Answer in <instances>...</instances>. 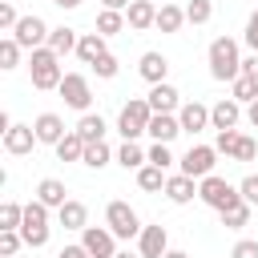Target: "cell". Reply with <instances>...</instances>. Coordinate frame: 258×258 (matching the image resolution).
<instances>
[{"label": "cell", "mask_w": 258, "mask_h": 258, "mask_svg": "<svg viewBox=\"0 0 258 258\" xmlns=\"http://www.w3.org/2000/svg\"><path fill=\"white\" fill-rule=\"evenodd\" d=\"M28 73H32V89H40V93L60 89V81H64V73H60V52H52L48 44L32 48V56H28Z\"/></svg>", "instance_id": "cell-1"}, {"label": "cell", "mask_w": 258, "mask_h": 258, "mask_svg": "<svg viewBox=\"0 0 258 258\" xmlns=\"http://www.w3.org/2000/svg\"><path fill=\"white\" fill-rule=\"evenodd\" d=\"M210 77H214V81H234V77H242L238 40H230V36L210 40Z\"/></svg>", "instance_id": "cell-2"}, {"label": "cell", "mask_w": 258, "mask_h": 258, "mask_svg": "<svg viewBox=\"0 0 258 258\" xmlns=\"http://www.w3.org/2000/svg\"><path fill=\"white\" fill-rule=\"evenodd\" d=\"M149 121H153V105H149L145 97H133V101H125V105H121L117 133H121L125 141H137V137L149 129Z\"/></svg>", "instance_id": "cell-3"}, {"label": "cell", "mask_w": 258, "mask_h": 258, "mask_svg": "<svg viewBox=\"0 0 258 258\" xmlns=\"http://www.w3.org/2000/svg\"><path fill=\"white\" fill-rule=\"evenodd\" d=\"M20 234H24V246H28V250H40V246H48V206H44L40 198H32V202L24 206Z\"/></svg>", "instance_id": "cell-4"}, {"label": "cell", "mask_w": 258, "mask_h": 258, "mask_svg": "<svg viewBox=\"0 0 258 258\" xmlns=\"http://www.w3.org/2000/svg\"><path fill=\"white\" fill-rule=\"evenodd\" d=\"M198 198L210 206V210H226L230 202H238L242 194H238V185H230L226 177H218V173H206L202 181H198Z\"/></svg>", "instance_id": "cell-5"}, {"label": "cell", "mask_w": 258, "mask_h": 258, "mask_svg": "<svg viewBox=\"0 0 258 258\" xmlns=\"http://www.w3.org/2000/svg\"><path fill=\"white\" fill-rule=\"evenodd\" d=\"M105 226L117 234V238H137L141 234V218H137V210L129 206V202H109L105 206Z\"/></svg>", "instance_id": "cell-6"}, {"label": "cell", "mask_w": 258, "mask_h": 258, "mask_svg": "<svg viewBox=\"0 0 258 258\" xmlns=\"http://www.w3.org/2000/svg\"><path fill=\"white\" fill-rule=\"evenodd\" d=\"M56 93L64 97V105H69V109H77V113H89L93 89H89V77H85V73H64V81H60V89H56Z\"/></svg>", "instance_id": "cell-7"}, {"label": "cell", "mask_w": 258, "mask_h": 258, "mask_svg": "<svg viewBox=\"0 0 258 258\" xmlns=\"http://www.w3.org/2000/svg\"><path fill=\"white\" fill-rule=\"evenodd\" d=\"M48 32H52V28H48L40 16H20V24L12 28L16 44H20V48H28V52H32V48H40V44H48Z\"/></svg>", "instance_id": "cell-8"}, {"label": "cell", "mask_w": 258, "mask_h": 258, "mask_svg": "<svg viewBox=\"0 0 258 258\" xmlns=\"http://www.w3.org/2000/svg\"><path fill=\"white\" fill-rule=\"evenodd\" d=\"M81 242H85V250L93 258H113L117 254V234L109 226H85L81 230Z\"/></svg>", "instance_id": "cell-9"}, {"label": "cell", "mask_w": 258, "mask_h": 258, "mask_svg": "<svg viewBox=\"0 0 258 258\" xmlns=\"http://www.w3.org/2000/svg\"><path fill=\"white\" fill-rule=\"evenodd\" d=\"M214 157H218L214 145H189L185 157H181V173H189V177L202 181L206 173H214Z\"/></svg>", "instance_id": "cell-10"}, {"label": "cell", "mask_w": 258, "mask_h": 258, "mask_svg": "<svg viewBox=\"0 0 258 258\" xmlns=\"http://www.w3.org/2000/svg\"><path fill=\"white\" fill-rule=\"evenodd\" d=\"M137 250H141V258H165V250H169V234H165V226H161V222L141 226V234H137Z\"/></svg>", "instance_id": "cell-11"}, {"label": "cell", "mask_w": 258, "mask_h": 258, "mask_svg": "<svg viewBox=\"0 0 258 258\" xmlns=\"http://www.w3.org/2000/svg\"><path fill=\"white\" fill-rule=\"evenodd\" d=\"M32 145H36V129L12 121V129L4 133V149H8L12 157H24V153H32Z\"/></svg>", "instance_id": "cell-12"}, {"label": "cell", "mask_w": 258, "mask_h": 258, "mask_svg": "<svg viewBox=\"0 0 258 258\" xmlns=\"http://www.w3.org/2000/svg\"><path fill=\"white\" fill-rule=\"evenodd\" d=\"M165 198H169L173 206L194 202V198H198V177H189V173H173V177H165Z\"/></svg>", "instance_id": "cell-13"}, {"label": "cell", "mask_w": 258, "mask_h": 258, "mask_svg": "<svg viewBox=\"0 0 258 258\" xmlns=\"http://www.w3.org/2000/svg\"><path fill=\"white\" fill-rule=\"evenodd\" d=\"M238 117H242V101L222 97V101L210 109V129H234V125H238Z\"/></svg>", "instance_id": "cell-14"}, {"label": "cell", "mask_w": 258, "mask_h": 258, "mask_svg": "<svg viewBox=\"0 0 258 258\" xmlns=\"http://www.w3.org/2000/svg\"><path fill=\"white\" fill-rule=\"evenodd\" d=\"M177 121H181V133H202V129L210 125V109H206L202 101H185V105L177 109Z\"/></svg>", "instance_id": "cell-15"}, {"label": "cell", "mask_w": 258, "mask_h": 258, "mask_svg": "<svg viewBox=\"0 0 258 258\" xmlns=\"http://www.w3.org/2000/svg\"><path fill=\"white\" fill-rule=\"evenodd\" d=\"M32 129H36V141H40V145H56V141L69 133L64 121H60L56 113H40V117L32 121Z\"/></svg>", "instance_id": "cell-16"}, {"label": "cell", "mask_w": 258, "mask_h": 258, "mask_svg": "<svg viewBox=\"0 0 258 258\" xmlns=\"http://www.w3.org/2000/svg\"><path fill=\"white\" fill-rule=\"evenodd\" d=\"M125 20H129V28H137V32L157 28V8H153V0H133V4L125 8Z\"/></svg>", "instance_id": "cell-17"}, {"label": "cell", "mask_w": 258, "mask_h": 258, "mask_svg": "<svg viewBox=\"0 0 258 258\" xmlns=\"http://www.w3.org/2000/svg\"><path fill=\"white\" fill-rule=\"evenodd\" d=\"M153 141H173L177 133H181V121H177V113H153V121H149V129H145Z\"/></svg>", "instance_id": "cell-18"}, {"label": "cell", "mask_w": 258, "mask_h": 258, "mask_svg": "<svg viewBox=\"0 0 258 258\" xmlns=\"http://www.w3.org/2000/svg\"><path fill=\"white\" fill-rule=\"evenodd\" d=\"M105 40H109V36H101V32H81V40H77V56H81L85 64H97V60L109 52Z\"/></svg>", "instance_id": "cell-19"}, {"label": "cell", "mask_w": 258, "mask_h": 258, "mask_svg": "<svg viewBox=\"0 0 258 258\" xmlns=\"http://www.w3.org/2000/svg\"><path fill=\"white\" fill-rule=\"evenodd\" d=\"M137 73H141L149 85H161V81H165V73H169V60H165L161 52H141V64H137Z\"/></svg>", "instance_id": "cell-20"}, {"label": "cell", "mask_w": 258, "mask_h": 258, "mask_svg": "<svg viewBox=\"0 0 258 258\" xmlns=\"http://www.w3.org/2000/svg\"><path fill=\"white\" fill-rule=\"evenodd\" d=\"M145 101L153 105V113H173V109H181V105H177V89H173L169 81H161V85H153Z\"/></svg>", "instance_id": "cell-21"}, {"label": "cell", "mask_w": 258, "mask_h": 258, "mask_svg": "<svg viewBox=\"0 0 258 258\" xmlns=\"http://www.w3.org/2000/svg\"><path fill=\"white\" fill-rule=\"evenodd\" d=\"M56 218H60V226H64V230H85V226H89V206L69 198V202L56 210Z\"/></svg>", "instance_id": "cell-22"}, {"label": "cell", "mask_w": 258, "mask_h": 258, "mask_svg": "<svg viewBox=\"0 0 258 258\" xmlns=\"http://www.w3.org/2000/svg\"><path fill=\"white\" fill-rule=\"evenodd\" d=\"M36 198H40L48 210H60V206L69 202V189H64V181H56V177H44V181L36 185Z\"/></svg>", "instance_id": "cell-23"}, {"label": "cell", "mask_w": 258, "mask_h": 258, "mask_svg": "<svg viewBox=\"0 0 258 258\" xmlns=\"http://www.w3.org/2000/svg\"><path fill=\"white\" fill-rule=\"evenodd\" d=\"M85 145H89V141H85V137L73 129V133H64V137H60L52 149H56V157H60V161H81V157H85Z\"/></svg>", "instance_id": "cell-24"}, {"label": "cell", "mask_w": 258, "mask_h": 258, "mask_svg": "<svg viewBox=\"0 0 258 258\" xmlns=\"http://www.w3.org/2000/svg\"><path fill=\"white\" fill-rule=\"evenodd\" d=\"M218 214H222V226H226V230H242V226L250 222V202L238 198V202H230V206L218 210Z\"/></svg>", "instance_id": "cell-25"}, {"label": "cell", "mask_w": 258, "mask_h": 258, "mask_svg": "<svg viewBox=\"0 0 258 258\" xmlns=\"http://www.w3.org/2000/svg\"><path fill=\"white\" fill-rule=\"evenodd\" d=\"M125 24H129V20H125V12H117V8H101V12H97V32H101V36H117Z\"/></svg>", "instance_id": "cell-26"}, {"label": "cell", "mask_w": 258, "mask_h": 258, "mask_svg": "<svg viewBox=\"0 0 258 258\" xmlns=\"http://www.w3.org/2000/svg\"><path fill=\"white\" fill-rule=\"evenodd\" d=\"M77 40H81V36H77V28H64V24L48 32V48H52V52H60V56H64V52H77Z\"/></svg>", "instance_id": "cell-27"}, {"label": "cell", "mask_w": 258, "mask_h": 258, "mask_svg": "<svg viewBox=\"0 0 258 258\" xmlns=\"http://www.w3.org/2000/svg\"><path fill=\"white\" fill-rule=\"evenodd\" d=\"M105 129H109V125H105V117H101V113H81V121H77V133H81L85 141H101V137H105Z\"/></svg>", "instance_id": "cell-28"}, {"label": "cell", "mask_w": 258, "mask_h": 258, "mask_svg": "<svg viewBox=\"0 0 258 258\" xmlns=\"http://www.w3.org/2000/svg\"><path fill=\"white\" fill-rule=\"evenodd\" d=\"M109 157H113V149H109V145H105V137H101V141H89V145H85L81 165H89V169H105V165H109Z\"/></svg>", "instance_id": "cell-29"}, {"label": "cell", "mask_w": 258, "mask_h": 258, "mask_svg": "<svg viewBox=\"0 0 258 258\" xmlns=\"http://www.w3.org/2000/svg\"><path fill=\"white\" fill-rule=\"evenodd\" d=\"M185 24V8H177V4H161L157 8V28L161 32H177Z\"/></svg>", "instance_id": "cell-30"}, {"label": "cell", "mask_w": 258, "mask_h": 258, "mask_svg": "<svg viewBox=\"0 0 258 258\" xmlns=\"http://www.w3.org/2000/svg\"><path fill=\"white\" fill-rule=\"evenodd\" d=\"M145 161H149V153H145L137 141H125V145L117 149V165H125V169H141Z\"/></svg>", "instance_id": "cell-31"}, {"label": "cell", "mask_w": 258, "mask_h": 258, "mask_svg": "<svg viewBox=\"0 0 258 258\" xmlns=\"http://www.w3.org/2000/svg\"><path fill=\"white\" fill-rule=\"evenodd\" d=\"M137 185H141V189H149V194H153V189H165V169H161V165H153V161H145V165L137 169Z\"/></svg>", "instance_id": "cell-32"}, {"label": "cell", "mask_w": 258, "mask_h": 258, "mask_svg": "<svg viewBox=\"0 0 258 258\" xmlns=\"http://www.w3.org/2000/svg\"><path fill=\"white\" fill-rule=\"evenodd\" d=\"M230 97H234V101H242V105L258 101V81H254V77H246V73H242V77H234V81H230Z\"/></svg>", "instance_id": "cell-33"}, {"label": "cell", "mask_w": 258, "mask_h": 258, "mask_svg": "<svg viewBox=\"0 0 258 258\" xmlns=\"http://www.w3.org/2000/svg\"><path fill=\"white\" fill-rule=\"evenodd\" d=\"M24 222V206L20 202H4L0 206V230H20Z\"/></svg>", "instance_id": "cell-34"}, {"label": "cell", "mask_w": 258, "mask_h": 258, "mask_svg": "<svg viewBox=\"0 0 258 258\" xmlns=\"http://www.w3.org/2000/svg\"><path fill=\"white\" fill-rule=\"evenodd\" d=\"M210 16H214L210 0H189L185 4V24H210Z\"/></svg>", "instance_id": "cell-35"}, {"label": "cell", "mask_w": 258, "mask_h": 258, "mask_svg": "<svg viewBox=\"0 0 258 258\" xmlns=\"http://www.w3.org/2000/svg\"><path fill=\"white\" fill-rule=\"evenodd\" d=\"M20 64V44H16V36H4L0 40V69H16Z\"/></svg>", "instance_id": "cell-36"}, {"label": "cell", "mask_w": 258, "mask_h": 258, "mask_svg": "<svg viewBox=\"0 0 258 258\" xmlns=\"http://www.w3.org/2000/svg\"><path fill=\"white\" fill-rule=\"evenodd\" d=\"M20 246H24V234L20 230H0V258H12Z\"/></svg>", "instance_id": "cell-37"}, {"label": "cell", "mask_w": 258, "mask_h": 258, "mask_svg": "<svg viewBox=\"0 0 258 258\" xmlns=\"http://www.w3.org/2000/svg\"><path fill=\"white\" fill-rule=\"evenodd\" d=\"M230 157H234V161H254V157H258V141H254V137H246V133H242V137H238V145H234V153H230Z\"/></svg>", "instance_id": "cell-38"}, {"label": "cell", "mask_w": 258, "mask_h": 258, "mask_svg": "<svg viewBox=\"0 0 258 258\" xmlns=\"http://www.w3.org/2000/svg\"><path fill=\"white\" fill-rule=\"evenodd\" d=\"M117 69H121V60H117L113 52H105V56H101V60L93 64V73H97L101 81H113V77H117Z\"/></svg>", "instance_id": "cell-39"}, {"label": "cell", "mask_w": 258, "mask_h": 258, "mask_svg": "<svg viewBox=\"0 0 258 258\" xmlns=\"http://www.w3.org/2000/svg\"><path fill=\"white\" fill-rule=\"evenodd\" d=\"M145 153H149V161H153V165H161V169H169V165H173V153H169V145H165V141H153Z\"/></svg>", "instance_id": "cell-40"}, {"label": "cell", "mask_w": 258, "mask_h": 258, "mask_svg": "<svg viewBox=\"0 0 258 258\" xmlns=\"http://www.w3.org/2000/svg\"><path fill=\"white\" fill-rule=\"evenodd\" d=\"M238 137H242L238 129H218V141H214V149L230 157V153H234V145H238Z\"/></svg>", "instance_id": "cell-41"}, {"label": "cell", "mask_w": 258, "mask_h": 258, "mask_svg": "<svg viewBox=\"0 0 258 258\" xmlns=\"http://www.w3.org/2000/svg\"><path fill=\"white\" fill-rule=\"evenodd\" d=\"M238 194H242L250 206H258V173H246V177L238 181Z\"/></svg>", "instance_id": "cell-42"}, {"label": "cell", "mask_w": 258, "mask_h": 258, "mask_svg": "<svg viewBox=\"0 0 258 258\" xmlns=\"http://www.w3.org/2000/svg\"><path fill=\"white\" fill-rule=\"evenodd\" d=\"M230 258H258V242H254V238H242V242H234Z\"/></svg>", "instance_id": "cell-43"}, {"label": "cell", "mask_w": 258, "mask_h": 258, "mask_svg": "<svg viewBox=\"0 0 258 258\" xmlns=\"http://www.w3.org/2000/svg\"><path fill=\"white\" fill-rule=\"evenodd\" d=\"M16 24H20V16H16V8L4 0V4H0V28H4V32H12Z\"/></svg>", "instance_id": "cell-44"}, {"label": "cell", "mask_w": 258, "mask_h": 258, "mask_svg": "<svg viewBox=\"0 0 258 258\" xmlns=\"http://www.w3.org/2000/svg\"><path fill=\"white\" fill-rule=\"evenodd\" d=\"M56 258H93V254L85 250V242H73V246H64V250H60Z\"/></svg>", "instance_id": "cell-45"}, {"label": "cell", "mask_w": 258, "mask_h": 258, "mask_svg": "<svg viewBox=\"0 0 258 258\" xmlns=\"http://www.w3.org/2000/svg\"><path fill=\"white\" fill-rule=\"evenodd\" d=\"M246 44H250V48L258 52V12H254V16L246 20Z\"/></svg>", "instance_id": "cell-46"}, {"label": "cell", "mask_w": 258, "mask_h": 258, "mask_svg": "<svg viewBox=\"0 0 258 258\" xmlns=\"http://www.w3.org/2000/svg\"><path fill=\"white\" fill-rule=\"evenodd\" d=\"M242 73H246V77H254V81H258V52H254V56H246V60H242Z\"/></svg>", "instance_id": "cell-47"}, {"label": "cell", "mask_w": 258, "mask_h": 258, "mask_svg": "<svg viewBox=\"0 0 258 258\" xmlns=\"http://www.w3.org/2000/svg\"><path fill=\"white\" fill-rule=\"evenodd\" d=\"M246 121L258 129V101H250V105H246Z\"/></svg>", "instance_id": "cell-48"}, {"label": "cell", "mask_w": 258, "mask_h": 258, "mask_svg": "<svg viewBox=\"0 0 258 258\" xmlns=\"http://www.w3.org/2000/svg\"><path fill=\"white\" fill-rule=\"evenodd\" d=\"M101 4H105V8H117V12H125L133 0H101Z\"/></svg>", "instance_id": "cell-49"}, {"label": "cell", "mask_w": 258, "mask_h": 258, "mask_svg": "<svg viewBox=\"0 0 258 258\" xmlns=\"http://www.w3.org/2000/svg\"><path fill=\"white\" fill-rule=\"evenodd\" d=\"M113 258H141V250L133 254V250H121V254H113Z\"/></svg>", "instance_id": "cell-50"}, {"label": "cell", "mask_w": 258, "mask_h": 258, "mask_svg": "<svg viewBox=\"0 0 258 258\" xmlns=\"http://www.w3.org/2000/svg\"><path fill=\"white\" fill-rule=\"evenodd\" d=\"M165 258H189L185 250H165Z\"/></svg>", "instance_id": "cell-51"}, {"label": "cell", "mask_w": 258, "mask_h": 258, "mask_svg": "<svg viewBox=\"0 0 258 258\" xmlns=\"http://www.w3.org/2000/svg\"><path fill=\"white\" fill-rule=\"evenodd\" d=\"M52 4H60V8H77L81 0H52Z\"/></svg>", "instance_id": "cell-52"}, {"label": "cell", "mask_w": 258, "mask_h": 258, "mask_svg": "<svg viewBox=\"0 0 258 258\" xmlns=\"http://www.w3.org/2000/svg\"><path fill=\"white\" fill-rule=\"evenodd\" d=\"M12 258H16V254H12Z\"/></svg>", "instance_id": "cell-53"}]
</instances>
